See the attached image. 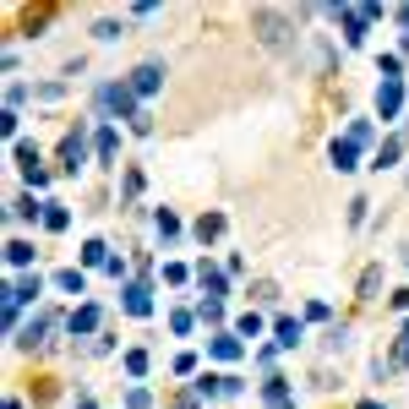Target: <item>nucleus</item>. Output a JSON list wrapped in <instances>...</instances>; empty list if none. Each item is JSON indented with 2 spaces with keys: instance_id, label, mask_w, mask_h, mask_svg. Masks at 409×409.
I'll use <instances>...</instances> for the list:
<instances>
[{
  "instance_id": "nucleus-24",
  "label": "nucleus",
  "mask_w": 409,
  "mask_h": 409,
  "mask_svg": "<svg viewBox=\"0 0 409 409\" xmlns=\"http://www.w3.org/2000/svg\"><path fill=\"white\" fill-rule=\"evenodd\" d=\"M235 328H240V339H257V333H262V317H257V311H246Z\"/></svg>"
},
{
  "instance_id": "nucleus-2",
  "label": "nucleus",
  "mask_w": 409,
  "mask_h": 409,
  "mask_svg": "<svg viewBox=\"0 0 409 409\" xmlns=\"http://www.w3.org/2000/svg\"><path fill=\"white\" fill-rule=\"evenodd\" d=\"M82 164H87V136L76 126V132H66V142H61V175H76Z\"/></svg>"
},
{
  "instance_id": "nucleus-20",
  "label": "nucleus",
  "mask_w": 409,
  "mask_h": 409,
  "mask_svg": "<svg viewBox=\"0 0 409 409\" xmlns=\"http://www.w3.org/2000/svg\"><path fill=\"white\" fill-rule=\"evenodd\" d=\"M262 399H268L273 409H284V399H289V388H284V377H268V388H262Z\"/></svg>"
},
{
  "instance_id": "nucleus-18",
  "label": "nucleus",
  "mask_w": 409,
  "mask_h": 409,
  "mask_svg": "<svg viewBox=\"0 0 409 409\" xmlns=\"http://www.w3.org/2000/svg\"><path fill=\"white\" fill-rule=\"evenodd\" d=\"M278 344H284V349L300 344V322H295V317H278Z\"/></svg>"
},
{
  "instance_id": "nucleus-26",
  "label": "nucleus",
  "mask_w": 409,
  "mask_h": 409,
  "mask_svg": "<svg viewBox=\"0 0 409 409\" xmlns=\"http://www.w3.org/2000/svg\"><path fill=\"white\" fill-rule=\"evenodd\" d=\"M33 213H39L33 197H17V202H11V218H33Z\"/></svg>"
},
{
  "instance_id": "nucleus-25",
  "label": "nucleus",
  "mask_w": 409,
  "mask_h": 409,
  "mask_svg": "<svg viewBox=\"0 0 409 409\" xmlns=\"http://www.w3.org/2000/svg\"><path fill=\"white\" fill-rule=\"evenodd\" d=\"M44 224H50V229H66V207H61V202H44Z\"/></svg>"
},
{
  "instance_id": "nucleus-31",
  "label": "nucleus",
  "mask_w": 409,
  "mask_h": 409,
  "mask_svg": "<svg viewBox=\"0 0 409 409\" xmlns=\"http://www.w3.org/2000/svg\"><path fill=\"white\" fill-rule=\"evenodd\" d=\"M175 229H180V224H175V213H169V207H164V213H158V235H164V240H169V235H175Z\"/></svg>"
},
{
  "instance_id": "nucleus-28",
  "label": "nucleus",
  "mask_w": 409,
  "mask_h": 409,
  "mask_svg": "<svg viewBox=\"0 0 409 409\" xmlns=\"http://www.w3.org/2000/svg\"><path fill=\"white\" fill-rule=\"evenodd\" d=\"M251 300H262V306H268V300H278V284H268V278H262V284L251 289Z\"/></svg>"
},
{
  "instance_id": "nucleus-13",
  "label": "nucleus",
  "mask_w": 409,
  "mask_h": 409,
  "mask_svg": "<svg viewBox=\"0 0 409 409\" xmlns=\"http://www.w3.org/2000/svg\"><path fill=\"white\" fill-rule=\"evenodd\" d=\"M115 153H120V136L104 126V132H98V164H115Z\"/></svg>"
},
{
  "instance_id": "nucleus-34",
  "label": "nucleus",
  "mask_w": 409,
  "mask_h": 409,
  "mask_svg": "<svg viewBox=\"0 0 409 409\" xmlns=\"http://www.w3.org/2000/svg\"><path fill=\"white\" fill-rule=\"evenodd\" d=\"M360 409H382V404H360Z\"/></svg>"
},
{
  "instance_id": "nucleus-17",
  "label": "nucleus",
  "mask_w": 409,
  "mask_h": 409,
  "mask_svg": "<svg viewBox=\"0 0 409 409\" xmlns=\"http://www.w3.org/2000/svg\"><path fill=\"white\" fill-rule=\"evenodd\" d=\"M33 404H55V377H33Z\"/></svg>"
},
{
  "instance_id": "nucleus-7",
  "label": "nucleus",
  "mask_w": 409,
  "mask_h": 409,
  "mask_svg": "<svg viewBox=\"0 0 409 409\" xmlns=\"http://www.w3.org/2000/svg\"><path fill=\"white\" fill-rule=\"evenodd\" d=\"M339 22H344V39H349V44H360L371 17H366V6H339Z\"/></svg>"
},
{
  "instance_id": "nucleus-29",
  "label": "nucleus",
  "mask_w": 409,
  "mask_h": 409,
  "mask_svg": "<svg viewBox=\"0 0 409 409\" xmlns=\"http://www.w3.org/2000/svg\"><path fill=\"white\" fill-rule=\"evenodd\" d=\"M349 142H355V147H366V142H371V126H366V120H355V126H349Z\"/></svg>"
},
{
  "instance_id": "nucleus-3",
  "label": "nucleus",
  "mask_w": 409,
  "mask_h": 409,
  "mask_svg": "<svg viewBox=\"0 0 409 409\" xmlns=\"http://www.w3.org/2000/svg\"><path fill=\"white\" fill-rule=\"evenodd\" d=\"M33 295H39V273H28V278H17V284L6 289V322H17V311H22V306H28Z\"/></svg>"
},
{
  "instance_id": "nucleus-10",
  "label": "nucleus",
  "mask_w": 409,
  "mask_h": 409,
  "mask_svg": "<svg viewBox=\"0 0 409 409\" xmlns=\"http://www.w3.org/2000/svg\"><path fill=\"white\" fill-rule=\"evenodd\" d=\"M82 262H87V268H109V246H104V240H87V246H82Z\"/></svg>"
},
{
  "instance_id": "nucleus-11",
  "label": "nucleus",
  "mask_w": 409,
  "mask_h": 409,
  "mask_svg": "<svg viewBox=\"0 0 409 409\" xmlns=\"http://www.w3.org/2000/svg\"><path fill=\"white\" fill-rule=\"evenodd\" d=\"M197 278H202V289L213 295V300H218V295H229V289H224V273H218V268H207V262H202V268H197Z\"/></svg>"
},
{
  "instance_id": "nucleus-32",
  "label": "nucleus",
  "mask_w": 409,
  "mask_h": 409,
  "mask_svg": "<svg viewBox=\"0 0 409 409\" xmlns=\"http://www.w3.org/2000/svg\"><path fill=\"white\" fill-rule=\"evenodd\" d=\"M344 344H349V328H344V322H339V328H328V349H344Z\"/></svg>"
},
{
  "instance_id": "nucleus-9",
  "label": "nucleus",
  "mask_w": 409,
  "mask_h": 409,
  "mask_svg": "<svg viewBox=\"0 0 409 409\" xmlns=\"http://www.w3.org/2000/svg\"><path fill=\"white\" fill-rule=\"evenodd\" d=\"M126 311H132V317H147V311H153V300H147V284H126Z\"/></svg>"
},
{
  "instance_id": "nucleus-14",
  "label": "nucleus",
  "mask_w": 409,
  "mask_h": 409,
  "mask_svg": "<svg viewBox=\"0 0 409 409\" xmlns=\"http://www.w3.org/2000/svg\"><path fill=\"white\" fill-rule=\"evenodd\" d=\"M377 289H382V268H366V273H360V295H355V300H377Z\"/></svg>"
},
{
  "instance_id": "nucleus-16",
  "label": "nucleus",
  "mask_w": 409,
  "mask_h": 409,
  "mask_svg": "<svg viewBox=\"0 0 409 409\" xmlns=\"http://www.w3.org/2000/svg\"><path fill=\"white\" fill-rule=\"evenodd\" d=\"M93 328H98V311H93V306L71 311V333H93Z\"/></svg>"
},
{
  "instance_id": "nucleus-15",
  "label": "nucleus",
  "mask_w": 409,
  "mask_h": 409,
  "mask_svg": "<svg viewBox=\"0 0 409 409\" xmlns=\"http://www.w3.org/2000/svg\"><path fill=\"white\" fill-rule=\"evenodd\" d=\"M213 235H224V213H202L197 218V240H213Z\"/></svg>"
},
{
  "instance_id": "nucleus-4",
  "label": "nucleus",
  "mask_w": 409,
  "mask_h": 409,
  "mask_svg": "<svg viewBox=\"0 0 409 409\" xmlns=\"http://www.w3.org/2000/svg\"><path fill=\"white\" fill-rule=\"evenodd\" d=\"M55 11H61V6H50V0H44V6H22V33H28V39H39V33L55 22Z\"/></svg>"
},
{
  "instance_id": "nucleus-21",
  "label": "nucleus",
  "mask_w": 409,
  "mask_h": 409,
  "mask_svg": "<svg viewBox=\"0 0 409 409\" xmlns=\"http://www.w3.org/2000/svg\"><path fill=\"white\" fill-rule=\"evenodd\" d=\"M6 257H11V268H28V262H33V246H28V240H11Z\"/></svg>"
},
{
  "instance_id": "nucleus-5",
  "label": "nucleus",
  "mask_w": 409,
  "mask_h": 409,
  "mask_svg": "<svg viewBox=\"0 0 409 409\" xmlns=\"http://www.w3.org/2000/svg\"><path fill=\"white\" fill-rule=\"evenodd\" d=\"M50 328H55V311H44V317H33L28 328H17V349H39Z\"/></svg>"
},
{
  "instance_id": "nucleus-1",
  "label": "nucleus",
  "mask_w": 409,
  "mask_h": 409,
  "mask_svg": "<svg viewBox=\"0 0 409 409\" xmlns=\"http://www.w3.org/2000/svg\"><path fill=\"white\" fill-rule=\"evenodd\" d=\"M98 104H104L109 115H126V120H136V115H142V109H136L132 82H109V87H98Z\"/></svg>"
},
{
  "instance_id": "nucleus-12",
  "label": "nucleus",
  "mask_w": 409,
  "mask_h": 409,
  "mask_svg": "<svg viewBox=\"0 0 409 409\" xmlns=\"http://www.w3.org/2000/svg\"><path fill=\"white\" fill-rule=\"evenodd\" d=\"M404 366H409V322L399 333V344H393V355H388V371H404Z\"/></svg>"
},
{
  "instance_id": "nucleus-35",
  "label": "nucleus",
  "mask_w": 409,
  "mask_h": 409,
  "mask_svg": "<svg viewBox=\"0 0 409 409\" xmlns=\"http://www.w3.org/2000/svg\"><path fill=\"white\" fill-rule=\"evenodd\" d=\"M284 409H289V404H284Z\"/></svg>"
},
{
  "instance_id": "nucleus-6",
  "label": "nucleus",
  "mask_w": 409,
  "mask_h": 409,
  "mask_svg": "<svg viewBox=\"0 0 409 409\" xmlns=\"http://www.w3.org/2000/svg\"><path fill=\"white\" fill-rule=\"evenodd\" d=\"M399 104H404V82H399V76H382V93H377L382 120H393V115H399Z\"/></svg>"
},
{
  "instance_id": "nucleus-23",
  "label": "nucleus",
  "mask_w": 409,
  "mask_h": 409,
  "mask_svg": "<svg viewBox=\"0 0 409 409\" xmlns=\"http://www.w3.org/2000/svg\"><path fill=\"white\" fill-rule=\"evenodd\" d=\"M55 284H61L66 295H82V284H87V278H82V273H76V268H66V273H61V278H55Z\"/></svg>"
},
{
  "instance_id": "nucleus-22",
  "label": "nucleus",
  "mask_w": 409,
  "mask_h": 409,
  "mask_svg": "<svg viewBox=\"0 0 409 409\" xmlns=\"http://www.w3.org/2000/svg\"><path fill=\"white\" fill-rule=\"evenodd\" d=\"M213 355H218V360H235V355H240V339H229V333L213 339Z\"/></svg>"
},
{
  "instance_id": "nucleus-30",
  "label": "nucleus",
  "mask_w": 409,
  "mask_h": 409,
  "mask_svg": "<svg viewBox=\"0 0 409 409\" xmlns=\"http://www.w3.org/2000/svg\"><path fill=\"white\" fill-rule=\"evenodd\" d=\"M126 371H132V377H142V371H147V355H142V349H132V355H126Z\"/></svg>"
},
{
  "instance_id": "nucleus-19",
  "label": "nucleus",
  "mask_w": 409,
  "mask_h": 409,
  "mask_svg": "<svg viewBox=\"0 0 409 409\" xmlns=\"http://www.w3.org/2000/svg\"><path fill=\"white\" fill-rule=\"evenodd\" d=\"M355 153H360V147H355L349 136H344V142H333V164H339V169H355Z\"/></svg>"
},
{
  "instance_id": "nucleus-27",
  "label": "nucleus",
  "mask_w": 409,
  "mask_h": 409,
  "mask_svg": "<svg viewBox=\"0 0 409 409\" xmlns=\"http://www.w3.org/2000/svg\"><path fill=\"white\" fill-rule=\"evenodd\" d=\"M393 158H399V142H393V136H388V142H382V153H377V169H388V164H393Z\"/></svg>"
},
{
  "instance_id": "nucleus-8",
  "label": "nucleus",
  "mask_w": 409,
  "mask_h": 409,
  "mask_svg": "<svg viewBox=\"0 0 409 409\" xmlns=\"http://www.w3.org/2000/svg\"><path fill=\"white\" fill-rule=\"evenodd\" d=\"M164 87V66H136L132 71V93H158Z\"/></svg>"
},
{
  "instance_id": "nucleus-33",
  "label": "nucleus",
  "mask_w": 409,
  "mask_h": 409,
  "mask_svg": "<svg viewBox=\"0 0 409 409\" xmlns=\"http://www.w3.org/2000/svg\"><path fill=\"white\" fill-rule=\"evenodd\" d=\"M399 22H404V28H409V6H404V11H399Z\"/></svg>"
}]
</instances>
